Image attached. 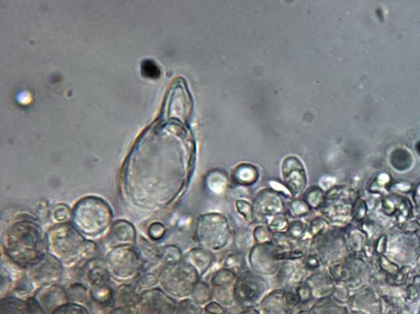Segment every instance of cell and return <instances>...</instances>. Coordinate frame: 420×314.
<instances>
[{"mask_svg": "<svg viewBox=\"0 0 420 314\" xmlns=\"http://www.w3.org/2000/svg\"><path fill=\"white\" fill-rule=\"evenodd\" d=\"M194 141L183 123L155 122L141 133L123 167L125 197L141 210L168 204L189 173Z\"/></svg>", "mask_w": 420, "mask_h": 314, "instance_id": "obj_1", "label": "cell"}, {"mask_svg": "<svg viewBox=\"0 0 420 314\" xmlns=\"http://www.w3.org/2000/svg\"><path fill=\"white\" fill-rule=\"evenodd\" d=\"M2 246L13 263L29 268L48 253L46 234L32 219L22 217L14 220L5 229Z\"/></svg>", "mask_w": 420, "mask_h": 314, "instance_id": "obj_2", "label": "cell"}, {"mask_svg": "<svg viewBox=\"0 0 420 314\" xmlns=\"http://www.w3.org/2000/svg\"><path fill=\"white\" fill-rule=\"evenodd\" d=\"M48 253L59 260L63 266H70L94 255L97 245L85 237L72 223L54 225L46 232Z\"/></svg>", "mask_w": 420, "mask_h": 314, "instance_id": "obj_3", "label": "cell"}, {"mask_svg": "<svg viewBox=\"0 0 420 314\" xmlns=\"http://www.w3.org/2000/svg\"><path fill=\"white\" fill-rule=\"evenodd\" d=\"M112 220L113 211L105 200L88 196L75 204L71 221L83 236L97 237L111 227Z\"/></svg>", "mask_w": 420, "mask_h": 314, "instance_id": "obj_4", "label": "cell"}, {"mask_svg": "<svg viewBox=\"0 0 420 314\" xmlns=\"http://www.w3.org/2000/svg\"><path fill=\"white\" fill-rule=\"evenodd\" d=\"M105 262L111 277L119 281H128L136 278L143 267L141 254L132 245L112 248L107 255Z\"/></svg>", "mask_w": 420, "mask_h": 314, "instance_id": "obj_5", "label": "cell"}, {"mask_svg": "<svg viewBox=\"0 0 420 314\" xmlns=\"http://www.w3.org/2000/svg\"><path fill=\"white\" fill-rule=\"evenodd\" d=\"M165 114L173 121L183 122L186 121L191 111V99L183 83H178L171 88L166 99Z\"/></svg>", "mask_w": 420, "mask_h": 314, "instance_id": "obj_6", "label": "cell"}, {"mask_svg": "<svg viewBox=\"0 0 420 314\" xmlns=\"http://www.w3.org/2000/svg\"><path fill=\"white\" fill-rule=\"evenodd\" d=\"M30 278L42 284H51L63 278L64 266L51 254H47L38 263L29 267Z\"/></svg>", "mask_w": 420, "mask_h": 314, "instance_id": "obj_7", "label": "cell"}, {"mask_svg": "<svg viewBox=\"0 0 420 314\" xmlns=\"http://www.w3.org/2000/svg\"><path fill=\"white\" fill-rule=\"evenodd\" d=\"M83 276L92 287L108 285L111 278L106 262L100 258L88 261L83 267Z\"/></svg>", "mask_w": 420, "mask_h": 314, "instance_id": "obj_8", "label": "cell"}, {"mask_svg": "<svg viewBox=\"0 0 420 314\" xmlns=\"http://www.w3.org/2000/svg\"><path fill=\"white\" fill-rule=\"evenodd\" d=\"M137 240V232L134 225L126 220H118L110 227L109 242L112 246L132 245Z\"/></svg>", "mask_w": 420, "mask_h": 314, "instance_id": "obj_9", "label": "cell"}, {"mask_svg": "<svg viewBox=\"0 0 420 314\" xmlns=\"http://www.w3.org/2000/svg\"><path fill=\"white\" fill-rule=\"evenodd\" d=\"M283 175L285 181L293 191H300L305 184V173L300 161L289 157L285 159L283 164Z\"/></svg>", "mask_w": 420, "mask_h": 314, "instance_id": "obj_10", "label": "cell"}, {"mask_svg": "<svg viewBox=\"0 0 420 314\" xmlns=\"http://www.w3.org/2000/svg\"><path fill=\"white\" fill-rule=\"evenodd\" d=\"M72 211L66 204H59L51 211V217L58 224L69 223L72 220Z\"/></svg>", "mask_w": 420, "mask_h": 314, "instance_id": "obj_11", "label": "cell"}, {"mask_svg": "<svg viewBox=\"0 0 420 314\" xmlns=\"http://www.w3.org/2000/svg\"><path fill=\"white\" fill-rule=\"evenodd\" d=\"M111 294H112V291H111L110 287H109V284L92 287V290H91V294L93 298L100 302H104V300L109 299Z\"/></svg>", "mask_w": 420, "mask_h": 314, "instance_id": "obj_12", "label": "cell"}, {"mask_svg": "<svg viewBox=\"0 0 420 314\" xmlns=\"http://www.w3.org/2000/svg\"><path fill=\"white\" fill-rule=\"evenodd\" d=\"M160 274L161 273L157 274V273H151V271L146 273V274L141 276L137 285L141 288L151 287L152 285L156 284L157 280L159 279Z\"/></svg>", "mask_w": 420, "mask_h": 314, "instance_id": "obj_13", "label": "cell"}, {"mask_svg": "<svg viewBox=\"0 0 420 314\" xmlns=\"http://www.w3.org/2000/svg\"><path fill=\"white\" fill-rule=\"evenodd\" d=\"M238 172L236 174V176L238 177V179H240V181H242L245 179V183H247V182H251L253 181V179L254 178H256V174L257 173H255V174H251V175H247V174H250V173L253 172L255 171V169L252 166H248V165H244V166H240V168H238Z\"/></svg>", "mask_w": 420, "mask_h": 314, "instance_id": "obj_14", "label": "cell"}, {"mask_svg": "<svg viewBox=\"0 0 420 314\" xmlns=\"http://www.w3.org/2000/svg\"><path fill=\"white\" fill-rule=\"evenodd\" d=\"M165 233H166V229H165L164 225L160 222L153 223L148 229V234L154 241H159L160 239H162L164 236Z\"/></svg>", "mask_w": 420, "mask_h": 314, "instance_id": "obj_15", "label": "cell"}, {"mask_svg": "<svg viewBox=\"0 0 420 314\" xmlns=\"http://www.w3.org/2000/svg\"><path fill=\"white\" fill-rule=\"evenodd\" d=\"M53 314H88L83 307L80 306L71 304V305H65L58 308Z\"/></svg>", "mask_w": 420, "mask_h": 314, "instance_id": "obj_16", "label": "cell"}, {"mask_svg": "<svg viewBox=\"0 0 420 314\" xmlns=\"http://www.w3.org/2000/svg\"><path fill=\"white\" fill-rule=\"evenodd\" d=\"M142 72L145 74V76L150 77V78H155L159 75V69L157 68V65L154 64V62L150 60L144 61L142 64Z\"/></svg>", "mask_w": 420, "mask_h": 314, "instance_id": "obj_17", "label": "cell"}]
</instances>
